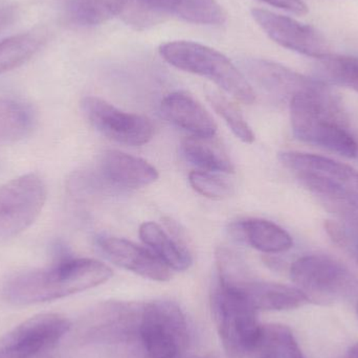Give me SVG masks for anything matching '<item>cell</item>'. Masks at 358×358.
<instances>
[{
    "mask_svg": "<svg viewBox=\"0 0 358 358\" xmlns=\"http://www.w3.org/2000/svg\"><path fill=\"white\" fill-rule=\"evenodd\" d=\"M261 1L300 16L308 13V6L303 0H261Z\"/></svg>",
    "mask_w": 358,
    "mask_h": 358,
    "instance_id": "cell-29",
    "label": "cell"
},
{
    "mask_svg": "<svg viewBox=\"0 0 358 358\" xmlns=\"http://www.w3.org/2000/svg\"><path fill=\"white\" fill-rule=\"evenodd\" d=\"M17 18V10L14 6L0 8V35L12 27Z\"/></svg>",
    "mask_w": 358,
    "mask_h": 358,
    "instance_id": "cell-30",
    "label": "cell"
},
{
    "mask_svg": "<svg viewBox=\"0 0 358 358\" xmlns=\"http://www.w3.org/2000/svg\"><path fill=\"white\" fill-rule=\"evenodd\" d=\"M255 355L259 358H305L292 330L280 324L262 326Z\"/></svg>",
    "mask_w": 358,
    "mask_h": 358,
    "instance_id": "cell-22",
    "label": "cell"
},
{
    "mask_svg": "<svg viewBox=\"0 0 358 358\" xmlns=\"http://www.w3.org/2000/svg\"><path fill=\"white\" fill-rule=\"evenodd\" d=\"M96 245L113 264L145 279L157 282L171 279V269L168 268L151 250L136 245L129 240L102 236L96 239Z\"/></svg>",
    "mask_w": 358,
    "mask_h": 358,
    "instance_id": "cell-13",
    "label": "cell"
},
{
    "mask_svg": "<svg viewBox=\"0 0 358 358\" xmlns=\"http://www.w3.org/2000/svg\"><path fill=\"white\" fill-rule=\"evenodd\" d=\"M138 332L147 358H179L187 343V320L171 301H153L141 308Z\"/></svg>",
    "mask_w": 358,
    "mask_h": 358,
    "instance_id": "cell-7",
    "label": "cell"
},
{
    "mask_svg": "<svg viewBox=\"0 0 358 358\" xmlns=\"http://www.w3.org/2000/svg\"><path fill=\"white\" fill-rule=\"evenodd\" d=\"M111 277L113 271L104 263L71 256L52 261L48 268L14 275L2 287V296L10 304H39L102 285Z\"/></svg>",
    "mask_w": 358,
    "mask_h": 358,
    "instance_id": "cell-2",
    "label": "cell"
},
{
    "mask_svg": "<svg viewBox=\"0 0 358 358\" xmlns=\"http://www.w3.org/2000/svg\"><path fill=\"white\" fill-rule=\"evenodd\" d=\"M166 120L193 136L212 138L216 136L217 125L206 109L191 94L176 92L168 94L161 104Z\"/></svg>",
    "mask_w": 358,
    "mask_h": 358,
    "instance_id": "cell-14",
    "label": "cell"
},
{
    "mask_svg": "<svg viewBox=\"0 0 358 358\" xmlns=\"http://www.w3.org/2000/svg\"><path fill=\"white\" fill-rule=\"evenodd\" d=\"M100 171L107 182L126 189L147 187L159 176L148 162L119 150H108L103 155Z\"/></svg>",
    "mask_w": 358,
    "mask_h": 358,
    "instance_id": "cell-16",
    "label": "cell"
},
{
    "mask_svg": "<svg viewBox=\"0 0 358 358\" xmlns=\"http://www.w3.org/2000/svg\"><path fill=\"white\" fill-rule=\"evenodd\" d=\"M168 227L173 231V236H170L157 223L144 222L140 227L141 240L168 268L176 271H187L193 263L191 252L185 246L178 227L171 225V222Z\"/></svg>",
    "mask_w": 358,
    "mask_h": 358,
    "instance_id": "cell-17",
    "label": "cell"
},
{
    "mask_svg": "<svg viewBox=\"0 0 358 358\" xmlns=\"http://www.w3.org/2000/svg\"><path fill=\"white\" fill-rule=\"evenodd\" d=\"M162 58L176 69L208 78L236 100L252 104L256 96L244 73L224 55L192 41H173L159 48Z\"/></svg>",
    "mask_w": 358,
    "mask_h": 358,
    "instance_id": "cell-3",
    "label": "cell"
},
{
    "mask_svg": "<svg viewBox=\"0 0 358 358\" xmlns=\"http://www.w3.org/2000/svg\"><path fill=\"white\" fill-rule=\"evenodd\" d=\"M243 67L248 77L265 92L279 98L289 99V101L294 94L317 82L283 65L262 59L246 60Z\"/></svg>",
    "mask_w": 358,
    "mask_h": 358,
    "instance_id": "cell-15",
    "label": "cell"
},
{
    "mask_svg": "<svg viewBox=\"0 0 358 358\" xmlns=\"http://www.w3.org/2000/svg\"><path fill=\"white\" fill-rule=\"evenodd\" d=\"M326 229H327L328 234L336 243L341 244V245H345L347 243L348 238H347L345 231L341 229L340 225L334 222H327L326 223Z\"/></svg>",
    "mask_w": 358,
    "mask_h": 358,
    "instance_id": "cell-31",
    "label": "cell"
},
{
    "mask_svg": "<svg viewBox=\"0 0 358 358\" xmlns=\"http://www.w3.org/2000/svg\"><path fill=\"white\" fill-rule=\"evenodd\" d=\"M71 329L66 317L42 313L15 328L0 348V358H31L56 346Z\"/></svg>",
    "mask_w": 358,
    "mask_h": 358,
    "instance_id": "cell-11",
    "label": "cell"
},
{
    "mask_svg": "<svg viewBox=\"0 0 358 358\" xmlns=\"http://www.w3.org/2000/svg\"><path fill=\"white\" fill-rule=\"evenodd\" d=\"M189 182L198 194L210 199H223L234 193L231 183L214 172L203 170L191 172Z\"/></svg>",
    "mask_w": 358,
    "mask_h": 358,
    "instance_id": "cell-28",
    "label": "cell"
},
{
    "mask_svg": "<svg viewBox=\"0 0 358 358\" xmlns=\"http://www.w3.org/2000/svg\"><path fill=\"white\" fill-rule=\"evenodd\" d=\"M231 286L241 290L257 311L292 310L309 303L308 298L299 288L284 284L250 279Z\"/></svg>",
    "mask_w": 358,
    "mask_h": 358,
    "instance_id": "cell-18",
    "label": "cell"
},
{
    "mask_svg": "<svg viewBox=\"0 0 358 358\" xmlns=\"http://www.w3.org/2000/svg\"><path fill=\"white\" fill-rule=\"evenodd\" d=\"M279 159L323 203H358V171L352 166L294 151L280 153Z\"/></svg>",
    "mask_w": 358,
    "mask_h": 358,
    "instance_id": "cell-5",
    "label": "cell"
},
{
    "mask_svg": "<svg viewBox=\"0 0 358 358\" xmlns=\"http://www.w3.org/2000/svg\"><path fill=\"white\" fill-rule=\"evenodd\" d=\"M357 317H358V301H357Z\"/></svg>",
    "mask_w": 358,
    "mask_h": 358,
    "instance_id": "cell-33",
    "label": "cell"
},
{
    "mask_svg": "<svg viewBox=\"0 0 358 358\" xmlns=\"http://www.w3.org/2000/svg\"><path fill=\"white\" fill-rule=\"evenodd\" d=\"M81 106L94 128L110 140L128 146H142L152 140L155 126L144 115L126 113L96 96H86Z\"/></svg>",
    "mask_w": 358,
    "mask_h": 358,
    "instance_id": "cell-10",
    "label": "cell"
},
{
    "mask_svg": "<svg viewBox=\"0 0 358 358\" xmlns=\"http://www.w3.org/2000/svg\"><path fill=\"white\" fill-rule=\"evenodd\" d=\"M252 16L266 35L283 48L315 59L331 54L326 38L310 25L262 8H254Z\"/></svg>",
    "mask_w": 358,
    "mask_h": 358,
    "instance_id": "cell-12",
    "label": "cell"
},
{
    "mask_svg": "<svg viewBox=\"0 0 358 358\" xmlns=\"http://www.w3.org/2000/svg\"><path fill=\"white\" fill-rule=\"evenodd\" d=\"M176 16L195 24L220 25L227 15L217 0H125L120 18L145 29Z\"/></svg>",
    "mask_w": 358,
    "mask_h": 358,
    "instance_id": "cell-8",
    "label": "cell"
},
{
    "mask_svg": "<svg viewBox=\"0 0 358 358\" xmlns=\"http://www.w3.org/2000/svg\"><path fill=\"white\" fill-rule=\"evenodd\" d=\"M317 60V71L323 79L358 92V57L329 54Z\"/></svg>",
    "mask_w": 358,
    "mask_h": 358,
    "instance_id": "cell-25",
    "label": "cell"
},
{
    "mask_svg": "<svg viewBox=\"0 0 358 358\" xmlns=\"http://www.w3.org/2000/svg\"><path fill=\"white\" fill-rule=\"evenodd\" d=\"M181 152L187 162L203 171L233 173L235 166L224 147L216 138L189 136L181 143Z\"/></svg>",
    "mask_w": 358,
    "mask_h": 358,
    "instance_id": "cell-20",
    "label": "cell"
},
{
    "mask_svg": "<svg viewBox=\"0 0 358 358\" xmlns=\"http://www.w3.org/2000/svg\"><path fill=\"white\" fill-rule=\"evenodd\" d=\"M45 182L29 173L0 185V239L18 236L41 214L46 201Z\"/></svg>",
    "mask_w": 358,
    "mask_h": 358,
    "instance_id": "cell-9",
    "label": "cell"
},
{
    "mask_svg": "<svg viewBox=\"0 0 358 358\" xmlns=\"http://www.w3.org/2000/svg\"><path fill=\"white\" fill-rule=\"evenodd\" d=\"M216 263L219 271V281L227 285H238L250 279L248 265L239 254L227 248L216 250Z\"/></svg>",
    "mask_w": 358,
    "mask_h": 358,
    "instance_id": "cell-27",
    "label": "cell"
},
{
    "mask_svg": "<svg viewBox=\"0 0 358 358\" xmlns=\"http://www.w3.org/2000/svg\"><path fill=\"white\" fill-rule=\"evenodd\" d=\"M206 94L213 108L224 120L236 138L245 144H252L255 141L254 132L239 108L220 92L212 88H206Z\"/></svg>",
    "mask_w": 358,
    "mask_h": 358,
    "instance_id": "cell-26",
    "label": "cell"
},
{
    "mask_svg": "<svg viewBox=\"0 0 358 358\" xmlns=\"http://www.w3.org/2000/svg\"><path fill=\"white\" fill-rule=\"evenodd\" d=\"M31 106L14 99L0 98V143L22 140L35 126Z\"/></svg>",
    "mask_w": 358,
    "mask_h": 358,
    "instance_id": "cell-21",
    "label": "cell"
},
{
    "mask_svg": "<svg viewBox=\"0 0 358 358\" xmlns=\"http://www.w3.org/2000/svg\"><path fill=\"white\" fill-rule=\"evenodd\" d=\"M290 277L309 302L334 303L358 298V279L342 263L324 255H308L292 263Z\"/></svg>",
    "mask_w": 358,
    "mask_h": 358,
    "instance_id": "cell-6",
    "label": "cell"
},
{
    "mask_svg": "<svg viewBox=\"0 0 358 358\" xmlns=\"http://www.w3.org/2000/svg\"><path fill=\"white\" fill-rule=\"evenodd\" d=\"M39 33H25L0 41V75L13 71L31 58L43 43Z\"/></svg>",
    "mask_w": 358,
    "mask_h": 358,
    "instance_id": "cell-23",
    "label": "cell"
},
{
    "mask_svg": "<svg viewBox=\"0 0 358 358\" xmlns=\"http://www.w3.org/2000/svg\"><path fill=\"white\" fill-rule=\"evenodd\" d=\"M292 132L298 140L347 159L358 157V142L340 99L324 82L294 94L289 101Z\"/></svg>",
    "mask_w": 358,
    "mask_h": 358,
    "instance_id": "cell-1",
    "label": "cell"
},
{
    "mask_svg": "<svg viewBox=\"0 0 358 358\" xmlns=\"http://www.w3.org/2000/svg\"><path fill=\"white\" fill-rule=\"evenodd\" d=\"M215 324L229 358H248L256 353L262 334L258 311L241 290L218 282L210 298Z\"/></svg>",
    "mask_w": 358,
    "mask_h": 358,
    "instance_id": "cell-4",
    "label": "cell"
},
{
    "mask_svg": "<svg viewBox=\"0 0 358 358\" xmlns=\"http://www.w3.org/2000/svg\"><path fill=\"white\" fill-rule=\"evenodd\" d=\"M346 358H358V344L355 345V346L349 350L348 355H347Z\"/></svg>",
    "mask_w": 358,
    "mask_h": 358,
    "instance_id": "cell-32",
    "label": "cell"
},
{
    "mask_svg": "<svg viewBox=\"0 0 358 358\" xmlns=\"http://www.w3.org/2000/svg\"><path fill=\"white\" fill-rule=\"evenodd\" d=\"M125 0H73L69 17L76 24L92 27L120 17Z\"/></svg>",
    "mask_w": 358,
    "mask_h": 358,
    "instance_id": "cell-24",
    "label": "cell"
},
{
    "mask_svg": "<svg viewBox=\"0 0 358 358\" xmlns=\"http://www.w3.org/2000/svg\"><path fill=\"white\" fill-rule=\"evenodd\" d=\"M234 231L252 248L265 254L285 252L294 246L292 236L283 227L265 219L241 221Z\"/></svg>",
    "mask_w": 358,
    "mask_h": 358,
    "instance_id": "cell-19",
    "label": "cell"
}]
</instances>
